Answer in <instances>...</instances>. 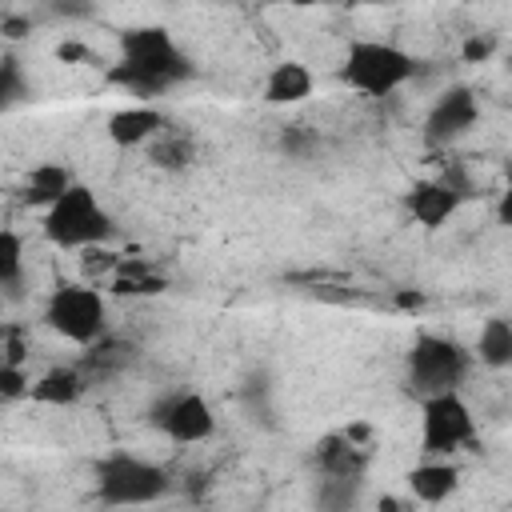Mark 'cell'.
Listing matches in <instances>:
<instances>
[{
  "instance_id": "26",
  "label": "cell",
  "mask_w": 512,
  "mask_h": 512,
  "mask_svg": "<svg viewBox=\"0 0 512 512\" xmlns=\"http://www.w3.org/2000/svg\"><path fill=\"white\" fill-rule=\"evenodd\" d=\"M116 264H120V256H112L108 248H88V252H84V272H88V276L116 272Z\"/></svg>"
},
{
  "instance_id": "19",
  "label": "cell",
  "mask_w": 512,
  "mask_h": 512,
  "mask_svg": "<svg viewBox=\"0 0 512 512\" xmlns=\"http://www.w3.org/2000/svg\"><path fill=\"white\" fill-rule=\"evenodd\" d=\"M360 484L348 476H320L316 480V512H356L360 508Z\"/></svg>"
},
{
  "instance_id": "28",
  "label": "cell",
  "mask_w": 512,
  "mask_h": 512,
  "mask_svg": "<svg viewBox=\"0 0 512 512\" xmlns=\"http://www.w3.org/2000/svg\"><path fill=\"white\" fill-rule=\"evenodd\" d=\"M396 304L400 308H424V296L420 292H396Z\"/></svg>"
},
{
  "instance_id": "15",
  "label": "cell",
  "mask_w": 512,
  "mask_h": 512,
  "mask_svg": "<svg viewBox=\"0 0 512 512\" xmlns=\"http://www.w3.org/2000/svg\"><path fill=\"white\" fill-rule=\"evenodd\" d=\"M72 184H76V176H72L68 164H60V160H40V164L28 168V176H24V184H20V200L44 212V208H52Z\"/></svg>"
},
{
  "instance_id": "6",
  "label": "cell",
  "mask_w": 512,
  "mask_h": 512,
  "mask_svg": "<svg viewBox=\"0 0 512 512\" xmlns=\"http://www.w3.org/2000/svg\"><path fill=\"white\" fill-rule=\"evenodd\" d=\"M472 368V352L440 332H424L412 340L408 356H404V372H408V388L428 400V396H444V392H460L464 376Z\"/></svg>"
},
{
  "instance_id": "9",
  "label": "cell",
  "mask_w": 512,
  "mask_h": 512,
  "mask_svg": "<svg viewBox=\"0 0 512 512\" xmlns=\"http://www.w3.org/2000/svg\"><path fill=\"white\" fill-rule=\"evenodd\" d=\"M476 120H480V96H476V88L472 84H448L432 100V108L424 116V140L432 148H448L460 136H468L476 128Z\"/></svg>"
},
{
  "instance_id": "24",
  "label": "cell",
  "mask_w": 512,
  "mask_h": 512,
  "mask_svg": "<svg viewBox=\"0 0 512 512\" xmlns=\"http://www.w3.org/2000/svg\"><path fill=\"white\" fill-rule=\"evenodd\" d=\"M492 52H496V36H492V32H472V36L464 40V48H460L464 64H484Z\"/></svg>"
},
{
  "instance_id": "21",
  "label": "cell",
  "mask_w": 512,
  "mask_h": 512,
  "mask_svg": "<svg viewBox=\"0 0 512 512\" xmlns=\"http://www.w3.org/2000/svg\"><path fill=\"white\" fill-rule=\"evenodd\" d=\"M28 96H32L28 68L16 56H0V112H12L20 104H28Z\"/></svg>"
},
{
  "instance_id": "7",
  "label": "cell",
  "mask_w": 512,
  "mask_h": 512,
  "mask_svg": "<svg viewBox=\"0 0 512 512\" xmlns=\"http://www.w3.org/2000/svg\"><path fill=\"white\" fill-rule=\"evenodd\" d=\"M476 436V416L460 392L420 400V452L428 460H452Z\"/></svg>"
},
{
  "instance_id": "10",
  "label": "cell",
  "mask_w": 512,
  "mask_h": 512,
  "mask_svg": "<svg viewBox=\"0 0 512 512\" xmlns=\"http://www.w3.org/2000/svg\"><path fill=\"white\" fill-rule=\"evenodd\" d=\"M464 208V200L440 180V176H420L404 188V212L420 224V228H444L456 212Z\"/></svg>"
},
{
  "instance_id": "20",
  "label": "cell",
  "mask_w": 512,
  "mask_h": 512,
  "mask_svg": "<svg viewBox=\"0 0 512 512\" xmlns=\"http://www.w3.org/2000/svg\"><path fill=\"white\" fill-rule=\"evenodd\" d=\"M148 156H152L156 168H164V172H180V168H188V164L196 160V144H192L184 132L164 128V132L148 144Z\"/></svg>"
},
{
  "instance_id": "25",
  "label": "cell",
  "mask_w": 512,
  "mask_h": 512,
  "mask_svg": "<svg viewBox=\"0 0 512 512\" xmlns=\"http://www.w3.org/2000/svg\"><path fill=\"white\" fill-rule=\"evenodd\" d=\"M280 148H284L288 156H304V152L312 148V136H308L300 124H288V128L280 132Z\"/></svg>"
},
{
  "instance_id": "17",
  "label": "cell",
  "mask_w": 512,
  "mask_h": 512,
  "mask_svg": "<svg viewBox=\"0 0 512 512\" xmlns=\"http://www.w3.org/2000/svg\"><path fill=\"white\" fill-rule=\"evenodd\" d=\"M472 360H480L492 372L512 368V324L504 316H488L480 324V336L472 344Z\"/></svg>"
},
{
  "instance_id": "2",
  "label": "cell",
  "mask_w": 512,
  "mask_h": 512,
  "mask_svg": "<svg viewBox=\"0 0 512 512\" xmlns=\"http://www.w3.org/2000/svg\"><path fill=\"white\" fill-rule=\"evenodd\" d=\"M40 232L52 248L64 252H88V248H104L116 236V220L104 208V200L88 188V184H72L52 208H44L40 216Z\"/></svg>"
},
{
  "instance_id": "23",
  "label": "cell",
  "mask_w": 512,
  "mask_h": 512,
  "mask_svg": "<svg viewBox=\"0 0 512 512\" xmlns=\"http://www.w3.org/2000/svg\"><path fill=\"white\" fill-rule=\"evenodd\" d=\"M28 384H32V380L24 376V368L0 356V404H12V400H24V396H28Z\"/></svg>"
},
{
  "instance_id": "5",
  "label": "cell",
  "mask_w": 512,
  "mask_h": 512,
  "mask_svg": "<svg viewBox=\"0 0 512 512\" xmlns=\"http://www.w3.org/2000/svg\"><path fill=\"white\" fill-rule=\"evenodd\" d=\"M40 320L60 340L76 348H92L96 340L108 336V300L92 280H64L48 292Z\"/></svg>"
},
{
  "instance_id": "14",
  "label": "cell",
  "mask_w": 512,
  "mask_h": 512,
  "mask_svg": "<svg viewBox=\"0 0 512 512\" xmlns=\"http://www.w3.org/2000/svg\"><path fill=\"white\" fill-rule=\"evenodd\" d=\"M88 376L80 364H56L48 372H40L32 384H28V400L32 404H44V408H72L84 392H88Z\"/></svg>"
},
{
  "instance_id": "18",
  "label": "cell",
  "mask_w": 512,
  "mask_h": 512,
  "mask_svg": "<svg viewBox=\"0 0 512 512\" xmlns=\"http://www.w3.org/2000/svg\"><path fill=\"white\" fill-rule=\"evenodd\" d=\"M168 288V276L148 260H120L112 272V292L120 296H156Z\"/></svg>"
},
{
  "instance_id": "4",
  "label": "cell",
  "mask_w": 512,
  "mask_h": 512,
  "mask_svg": "<svg viewBox=\"0 0 512 512\" xmlns=\"http://www.w3.org/2000/svg\"><path fill=\"white\" fill-rule=\"evenodd\" d=\"M172 488V476L136 456V452H108L92 464V492L104 508H148L156 500H164Z\"/></svg>"
},
{
  "instance_id": "27",
  "label": "cell",
  "mask_w": 512,
  "mask_h": 512,
  "mask_svg": "<svg viewBox=\"0 0 512 512\" xmlns=\"http://www.w3.org/2000/svg\"><path fill=\"white\" fill-rule=\"evenodd\" d=\"M0 28H4V36L20 40V36H28V32H32V20H24V16H8V20H0Z\"/></svg>"
},
{
  "instance_id": "3",
  "label": "cell",
  "mask_w": 512,
  "mask_h": 512,
  "mask_svg": "<svg viewBox=\"0 0 512 512\" xmlns=\"http://www.w3.org/2000/svg\"><path fill=\"white\" fill-rule=\"evenodd\" d=\"M416 68H420V60L408 48H400L392 40L364 36V40L348 44V52L340 60V84L368 100H380V96L400 92L416 76Z\"/></svg>"
},
{
  "instance_id": "8",
  "label": "cell",
  "mask_w": 512,
  "mask_h": 512,
  "mask_svg": "<svg viewBox=\"0 0 512 512\" xmlns=\"http://www.w3.org/2000/svg\"><path fill=\"white\" fill-rule=\"evenodd\" d=\"M152 424L172 440V444H204L212 432H216V408L204 392L196 388H184V392H172L164 396L156 408H152Z\"/></svg>"
},
{
  "instance_id": "13",
  "label": "cell",
  "mask_w": 512,
  "mask_h": 512,
  "mask_svg": "<svg viewBox=\"0 0 512 512\" xmlns=\"http://www.w3.org/2000/svg\"><path fill=\"white\" fill-rule=\"evenodd\" d=\"M368 460H372V448L360 444V440H352L348 432H328V436L316 444V468H320V476L364 480Z\"/></svg>"
},
{
  "instance_id": "1",
  "label": "cell",
  "mask_w": 512,
  "mask_h": 512,
  "mask_svg": "<svg viewBox=\"0 0 512 512\" xmlns=\"http://www.w3.org/2000/svg\"><path fill=\"white\" fill-rule=\"evenodd\" d=\"M120 56L108 64V84L136 96V104H152L168 96L184 80H192V56L176 44V36L160 24H136L120 32Z\"/></svg>"
},
{
  "instance_id": "12",
  "label": "cell",
  "mask_w": 512,
  "mask_h": 512,
  "mask_svg": "<svg viewBox=\"0 0 512 512\" xmlns=\"http://www.w3.org/2000/svg\"><path fill=\"white\" fill-rule=\"evenodd\" d=\"M264 104L272 108H296L316 92V76L304 60H276L264 76Z\"/></svg>"
},
{
  "instance_id": "22",
  "label": "cell",
  "mask_w": 512,
  "mask_h": 512,
  "mask_svg": "<svg viewBox=\"0 0 512 512\" xmlns=\"http://www.w3.org/2000/svg\"><path fill=\"white\" fill-rule=\"evenodd\" d=\"M24 276V240L12 228H0V292L16 288Z\"/></svg>"
},
{
  "instance_id": "11",
  "label": "cell",
  "mask_w": 512,
  "mask_h": 512,
  "mask_svg": "<svg viewBox=\"0 0 512 512\" xmlns=\"http://www.w3.org/2000/svg\"><path fill=\"white\" fill-rule=\"evenodd\" d=\"M164 128H168V120H164V112H160L156 104H124V108H116V112L108 116V124H104V132H108V140H112L116 148L152 144Z\"/></svg>"
},
{
  "instance_id": "16",
  "label": "cell",
  "mask_w": 512,
  "mask_h": 512,
  "mask_svg": "<svg viewBox=\"0 0 512 512\" xmlns=\"http://www.w3.org/2000/svg\"><path fill=\"white\" fill-rule=\"evenodd\" d=\"M460 488V468L452 460H420L412 472H408V492L420 500V504H444L448 496H456Z\"/></svg>"
},
{
  "instance_id": "29",
  "label": "cell",
  "mask_w": 512,
  "mask_h": 512,
  "mask_svg": "<svg viewBox=\"0 0 512 512\" xmlns=\"http://www.w3.org/2000/svg\"><path fill=\"white\" fill-rule=\"evenodd\" d=\"M0 304H4V292H0Z\"/></svg>"
}]
</instances>
